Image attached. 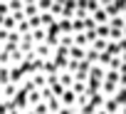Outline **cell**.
Here are the masks:
<instances>
[{
	"instance_id": "cell-13",
	"label": "cell",
	"mask_w": 126,
	"mask_h": 114,
	"mask_svg": "<svg viewBox=\"0 0 126 114\" xmlns=\"http://www.w3.org/2000/svg\"><path fill=\"white\" fill-rule=\"evenodd\" d=\"M57 27H59V32H62V35H74L72 20H59V22H57Z\"/></svg>"
},
{
	"instance_id": "cell-12",
	"label": "cell",
	"mask_w": 126,
	"mask_h": 114,
	"mask_svg": "<svg viewBox=\"0 0 126 114\" xmlns=\"http://www.w3.org/2000/svg\"><path fill=\"white\" fill-rule=\"evenodd\" d=\"M104 109H106L109 114H121V104L116 102V97H111V99H106V104H104Z\"/></svg>"
},
{
	"instance_id": "cell-27",
	"label": "cell",
	"mask_w": 126,
	"mask_h": 114,
	"mask_svg": "<svg viewBox=\"0 0 126 114\" xmlns=\"http://www.w3.org/2000/svg\"><path fill=\"white\" fill-rule=\"evenodd\" d=\"M121 114H126V107H121Z\"/></svg>"
},
{
	"instance_id": "cell-9",
	"label": "cell",
	"mask_w": 126,
	"mask_h": 114,
	"mask_svg": "<svg viewBox=\"0 0 126 114\" xmlns=\"http://www.w3.org/2000/svg\"><path fill=\"white\" fill-rule=\"evenodd\" d=\"M69 60H74V62H84V60H87V50L74 45V47L69 50Z\"/></svg>"
},
{
	"instance_id": "cell-1",
	"label": "cell",
	"mask_w": 126,
	"mask_h": 114,
	"mask_svg": "<svg viewBox=\"0 0 126 114\" xmlns=\"http://www.w3.org/2000/svg\"><path fill=\"white\" fill-rule=\"evenodd\" d=\"M104 10L106 15L114 20V18H124L126 13V0H104Z\"/></svg>"
},
{
	"instance_id": "cell-18",
	"label": "cell",
	"mask_w": 126,
	"mask_h": 114,
	"mask_svg": "<svg viewBox=\"0 0 126 114\" xmlns=\"http://www.w3.org/2000/svg\"><path fill=\"white\" fill-rule=\"evenodd\" d=\"M10 84V67H0V87Z\"/></svg>"
},
{
	"instance_id": "cell-23",
	"label": "cell",
	"mask_w": 126,
	"mask_h": 114,
	"mask_svg": "<svg viewBox=\"0 0 126 114\" xmlns=\"http://www.w3.org/2000/svg\"><path fill=\"white\" fill-rule=\"evenodd\" d=\"M109 27H119V30H124L126 22H124V18H114V20H109Z\"/></svg>"
},
{
	"instance_id": "cell-19",
	"label": "cell",
	"mask_w": 126,
	"mask_h": 114,
	"mask_svg": "<svg viewBox=\"0 0 126 114\" xmlns=\"http://www.w3.org/2000/svg\"><path fill=\"white\" fill-rule=\"evenodd\" d=\"M52 3H54V0H37V10H40V15H42V13H49V10H52Z\"/></svg>"
},
{
	"instance_id": "cell-15",
	"label": "cell",
	"mask_w": 126,
	"mask_h": 114,
	"mask_svg": "<svg viewBox=\"0 0 126 114\" xmlns=\"http://www.w3.org/2000/svg\"><path fill=\"white\" fill-rule=\"evenodd\" d=\"M10 5V13H22L25 10V0H8Z\"/></svg>"
},
{
	"instance_id": "cell-10",
	"label": "cell",
	"mask_w": 126,
	"mask_h": 114,
	"mask_svg": "<svg viewBox=\"0 0 126 114\" xmlns=\"http://www.w3.org/2000/svg\"><path fill=\"white\" fill-rule=\"evenodd\" d=\"M30 37H32V42H35V45H45V42H47V30H45V27L32 30V35H30Z\"/></svg>"
},
{
	"instance_id": "cell-8",
	"label": "cell",
	"mask_w": 126,
	"mask_h": 114,
	"mask_svg": "<svg viewBox=\"0 0 126 114\" xmlns=\"http://www.w3.org/2000/svg\"><path fill=\"white\" fill-rule=\"evenodd\" d=\"M89 79H94V82H104V79H106V70L99 67V65H94V67L89 70Z\"/></svg>"
},
{
	"instance_id": "cell-17",
	"label": "cell",
	"mask_w": 126,
	"mask_h": 114,
	"mask_svg": "<svg viewBox=\"0 0 126 114\" xmlns=\"http://www.w3.org/2000/svg\"><path fill=\"white\" fill-rule=\"evenodd\" d=\"M47 107H49V114H57V112L62 109V102H59L57 97H52V99H47Z\"/></svg>"
},
{
	"instance_id": "cell-2",
	"label": "cell",
	"mask_w": 126,
	"mask_h": 114,
	"mask_svg": "<svg viewBox=\"0 0 126 114\" xmlns=\"http://www.w3.org/2000/svg\"><path fill=\"white\" fill-rule=\"evenodd\" d=\"M17 92H20V87H17V84H5L3 89H0V99H3L5 104H13V102H15V97H17Z\"/></svg>"
},
{
	"instance_id": "cell-6",
	"label": "cell",
	"mask_w": 126,
	"mask_h": 114,
	"mask_svg": "<svg viewBox=\"0 0 126 114\" xmlns=\"http://www.w3.org/2000/svg\"><path fill=\"white\" fill-rule=\"evenodd\" d=\"M25 18L27 20H32V18H37L40 15V10H37V0H25Z\"/></svg>"
},
{
	"instance_id": "cell-11",
	"label": "cell",
	"mask_w": 126,
	"mask_h": 114,
	"mask_svg": "<svg viewBox=\"0 0 126 114\" xmlns=\"http://www.w3.org/2000/svg\"><path fill=\"white\" fill-rule=\"evenodd\" d=\"M27 102H30V109L37 107L40 102H45V99H42V89H32V92L27 94Z\"/></svg>"
},
{
	"instance_id": "cell-26",
	"label": "cell",
	"mask_w": 126,
	"mask_h": 114,
	"mask_svg": "<svg viewBox=\"0 0 126 114\" xmlns=\"http://www.w3.org/2000/svg\"><path fill=\"white\" fill-rule=\"evenodd\" d=\"M94 114H109V112H106V109H96Z\"/></svg>"
},
{
	"instance_id": "cell-25",
	"label": "cell",
	"mask_w": 126,
	"mask_h": 114,
	"mask_svg": "<svg viewBox=\"0 0 126 114\" xmlns=\"http://www.w3.org/2000/svg\"><path fill=\"white\" fill-rule=\"evenodd\" d=\"M119 87H124V89H126V75H121V77H119Z\"/></svg>"
},
{
	"instance_id": "cell-3",
	"label": "cell",
	"mask_w": 126,
	"mask_h": 114,
	"mask_svg": "<svg viewBox=\"0 0 126 114\" xmlns=\"http://www.w3.org/2000/svg\"><path fill=\"white\" fill-rule=\"evenodd\" d=\"M74 13H77V0H64V10L59 20H74Z\"/></svg>"
},
{
	"instance_id": "cell-24",
	"label": "cell",
	"mask_w": 126,
	"mask_h": 114,
	"mask_svg": "<svg viewBox=\"0 0 126 114\" xmlns=\"http://www.w3.org/2000/svg\"><path fill=\"white\" fill-rule=\"evenodd\" d=\"M57 114H79V112H77V109H67V107H62Z\"/></svg>"
},
{
	"instance_id": "cell-29",
	"label": "cell",
	"mask_w": 126,
	"mask_h": 114,
	"mask_svg": "<svg viewBox=\"0 0 126 114\" xmlns=\"http://www.w3.org/2000/svg\"><path fill=\"white\" fill-rule=\"evenodd\" d=\"M0 52H3V45H0Z\"/></svg>"
},
{
	"instance_id": "cell-16",
	"label": "cell",
	"mask_w": 126,
	"mask_h": 114,
	"mask_svg": "<svg viewBox=\"0 0 126 114\" xmlns=\"http://www.w3.org/2000/svg\"><path fill=\"white\" fill-rule=\"evenodd\" d=\"M74 45H77V47H84V50H89V40H87V32H82V35H74Z\"/></svg>"
},
{
	"instance_id": "cell-5",
	"label": "cell",
	"mask_w": 126,
	"mask_h": 114,
	"mask_svg": "<svg viewBox=\"0 0 126 114\" xmlns=\"http://www.w3.org/2000/svg\"><path fill=\"white\" fill-rule=\"evenodd\" d=\"M62 107H67V109H77V94L72 92V89H67L64 94H62Z\"/></svg>"
},
{
	"instance_id": "cell-20",
	"label": "cell",
	"mask_w": 126,
	"mask_h": 114,
	"mask_svg": "<svg viewBox=\"0 0 126 114\" xmlns=\"http://www.w3.org/2000/svg\"><path fill=\"white\" fill-rule=\"evenodd\" d=\"M72 92H74L77 97H82V94H87V82H74V87H72Z\"/></svg>"
},
{
	"instance_id": "cell-14",
	"label": "cell",
	"mask_w": 126,
	"mask_h": 114,
	"mask_svg": "<svg viewBox=\"0 0 126 114\" xmlns=\"http://www.w3.org/2000/svg\"><path fill=\"white\" fill-rule=\"evenodd\" d=\"M62 10H64V0H54V3H52V10H49V13H52V15L59 20V18H62Z\"/></svg>"
},
{
	"instance_id": "cell-22",
	"label": "cell",
	"mask_w": 126,
	"mask_h": 114,
	"mask_svg": "<svg viewBox=\"0 0 126 114\" xmlns=\"http://www.w3.org/2000/svg\"><path fill=\"white\" fill-rule=\"evenodd\" d=\"M32 112L35 114H49V107H47V102H40L37 107H32Z\"/></svg>"
},
{
	"instance_id": "cell-21",
	"label": "cell",
	"mask_w": 126,
	"mask_h": 114,
	"mask_svg": "<svg viewBox=\"0 0 126 114\" xmlns=\"http://www.w3.org/2000/svg\"><path fill=\"white\" fill-rule=\"evenodd\" d=\"M119 77H121L119 72H114V70H106V79H104V82H114V84H119Z\"/></svg>"
},
{
	"instance_id": "cell-28",
	"label": "cell",
	"mask_w": 126,
	"mask_h": 114,
	"mask_svg": "<svg viewBox=\"0 0 126 114\" xmlns=\"http://www.w3.org/2000/svg\"><path fill=\"white\" fill-rule=\"evenodd\" d=\"M124 22H126V13H124Z\"/></svg>"
},
{
	"instance_id": "cell-4",
	"label": "cell",
	"mask_w": 126,
	"mask_h": 114,
	"mask_svg": "<svg viewBox=\"0 0 126 114\" xmlns=\"http://www.w3.org/2000/svg\"><path fill=\"white\" fill-rule=\"evenodd\" d=\"M57 82L64 87V89H72V87H74V75L64 70V72H59V75H57Z\"/></svg>"
},
{
	"instance_id": "cell-7",
	"label": "cell",
	"mask_w": 126,
	"mask_h": 114,
	"mask_svg": "<svg viewBox=\"0 0 126 114\" xmlns=\"http://www.w3.org/2000/svg\"><path fill=\"white\" fill-rule=\"evenodd\" d=\"M92 15L87 13V0H77V13H74V20H89Z\"/></svg>"
}]
</instances>
